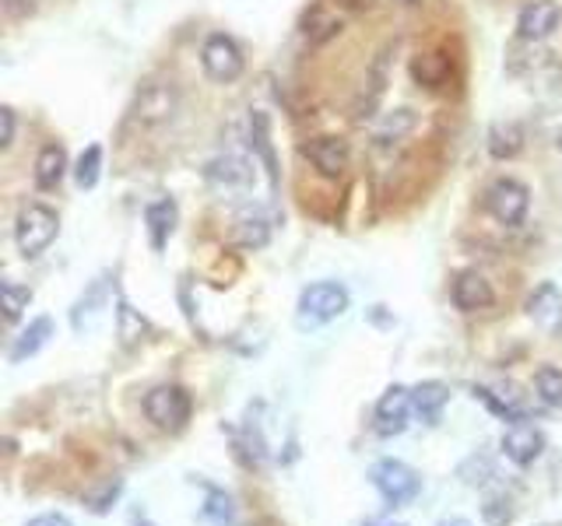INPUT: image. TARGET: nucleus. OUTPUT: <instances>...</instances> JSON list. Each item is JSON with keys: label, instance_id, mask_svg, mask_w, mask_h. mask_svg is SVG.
<instances>
[{"label": "nucleus", "instance_id": "1", "mask_svg": "<svg viewBox=\"0 0 562 526\" xmlns=\"http://www.w3.org/2000/svg\"><path fill=\"white\" fill-rule=\"evenodd\" d=\"M345 309H349V289H345V284L317 281V284H309V289H303L295 320H300L303 330H317V327L334 323L338 316H345Z\"/></svg>", "mask_w": 562, "mask_h": 526}, {"label": "nucleus", "instance_id": "2", "mask_svg": "<svg viewBox=\"0 0 562 526\" xmlns=\"http://www.w3.org/2000/svg\"><path fill=\"white\" fill-rule=\"evenodd\" d=\"M60 232V218L53 207L46 204H25L14 225V238H19L22 257H39L42 249L53 246V238Z\"/></svg>", "mask_w": 562, "mask_h": 526}, {"label": "nucleus", "instance_id": "3", "mask_svg": "<svg viewBox=\"0 0 562 526\" xmlns=\"http://www.w3.org/2000/svg\"><path fill=\"white\" fill-rule=\"evenodd\" d=\"M191 411H194V401L191 393L176 382H166V387H155L148 396H145V414L155 428H162V432H180V428L191 421Z\"/></svg>", "mask_w": 562, "mask_h": 526}, {"label": "nucleus", "instance_id": "4", "mask_svg": "<svg viewBox=\"0 0 562 526\" xmlns=\"http://www.w3.org/2000/svg\"><path fill=\"white\" fill-rule=\"evenodd\" d=\"M527 207H530V189L521 180H510V175H503V180H496L486 189V211L506 229L524 225Z\"/></svg>", "mask_w": 562, "mask_h": 526}, {"label": "nucleus", "instance_id": "5", "mask_svg": "<svg viewBox=\"0 0 562 526\" xmlns=\"http://www.w3.org/2000/svg\"><path fill=\"white\" fill-rule=\"evenodd\" d=\"M180 109V88L173 82H148L140 85L134 99V120L140 126H162L176 117Z\"/></svg>", "mask_w": 562, "mask_h": 526}, {"label": "nucleus", "instance_id": "6", "mask_svg": "<svg viewBox=\"0 0 562 526\" xmlns=\"http://www.w3.org/2000/svg\"><path fill=\"white\" fill-rule=\"evenodd\" d=\"M369 477L390 505H408L422 491V477L408 464H401V460H380Z\"/></svg>", "mask_w": 562, "mask_h": 526}, {"label": "nucleus", "instance_id": "7", "mask_svg": "<svg viewBox=\"0 0 562 526\" xmlns=\"http://www.w3.org/2000/svg\"><path fill=\"white\" fill-rule=\"evenodd\" d=\"M200 68H205L211 82L229 85L243 74V50L236 46V39L215 32V36L205 39V50H200Z\"/></svg>", "mask_w": 562, "mask_h": 526}, {"label": "nucleus", "instance_id": "8", "mask_svg": "<svg viewBox=\"0 0 562 526\" xmlns=\"http://www.w3.org/2000/svg\"><path fill=\"white\" fill-rule=\"evenodd\" d=\"M303 155L309 158V166H314L323 180H341L352 162V151H349V140L345 137H334V134H323V137H314L309 145H303Z\"/></svg>", "mask_w": 562, "mask_h": 526}, {"label": "nucleus", "instance_id": "9", "mask_svg": "<svg viewBox=\"0 0 562 526\" xmlns=\"http://www.w3.org/2000/svg\"><path fill=\"white\" fill-rule=\"evenodd\" d=\"M562 25V8L555 0H530L517 19V36L524 42H541L555 36V28Z\"/></svg>", "mask_w": 562, "mask_h": 526}, {"label": "nucleus", "instance_id": "10", "mask_svg": "<svg viewBox=\"0 0 562 526\" xmlns=\"http://www.w3.org/2000/svg\"><path fill=\"white\" fill-rule=\"evenodd\" d=\"M412 390L404 387H390L380 404H377V432L380 436H401L404 428H408V418H412Z\"/></svg>", "mask_w": 562, "mask_h": 526}, {"label": "nucleus", "instance_id": "11", "mask_svg": "<svg viewBox=\"0 0 562 526\" xmlns=\"http://www.w3.org/2000/svg\"><path fill=\"white\" fill-rule=\"evenodd\" d=\"M541 450H545L541 428L527 425V421H513V425L506 428V436H503V453H506V460H513L517 467L535 464V460L541 456Z\"/></svg>", "mask_w": 562, "mask_h": 526}, {"label": "nucleus", "instance_id": "12", "mask_svg": "<svg viewBox=\"0 0 562 526\" xmlns=\"http://www.w3.org/2000/svg\"><path fill=\"white\" fill-rule=\"evenodd\" d=\"M527 316L535 320L538 330L545 333H562V292L552 281H545L541 289H535V295L527 298Z\"/></svg>", "mask_w": 562, "mask_h": 526}, {"label": "nucleus", "instance_id": "13", "mask_svg": "<svg viewBox=\"0 0 562 526\" xmlns=\"http://www.w3.org/2000/svg\"><path fill=\"white\" fill-rule=\"evenodd\" d=\"M205 180L225 189H243L254 183V162L243 155H218L205 166Z\"/></svg>", "mask_w": 562, "mask_h": 526}, {"label": "nucleus", "instance_id": "14", "mask_svg": "<svg viewBox=\"0 0 562 526\" xmlns=\"http://www.w3.org/2000/svg\"><path fill=\"white\" fill-rule=\"evenodd\" d=\"M496 302V292L486 274H478V270H464L454 281V306L464 309V313H478V309H489Z\"/></svg>", "mask_w": 562, "mask_h": 526}, {"label": "nucleus", "instance_id": "15", "mask_svg": "<svg viewBox=\"0 0 562 526\" xmlns=\"http://www.w3.org/2000/svg\"><path fill=\"white\" fill-rule=\"evenodd\" d=\"M475 396L478 401H486L492 414H499V418H506V421H524L527 414H530V404H527V396L513 387V382H506L503 393H496L489 387H475Z\"/></svg>", "mask_w": 562, "mask_h": 526}, {"label": "nucleus", "instance_id": "16", "mask_svg": "<svg viewBox=\"0 0 562 526\" xmlns=\"http://www.w3.org/2000/svg\"><path fill=\"white\" fill-rule=\"evenodd\" d=\"M450 401V390L443 382H422V387L412 390V407L426 425H436L443 418V407Z\"/></svg>", "mask_w": 562, "mask_h": 526}, {"label": "nucleus", "instance_id": "17", "mask_svg": "<svg viewBox=\"0 0 562 526\" xmlns=\"http://www.w3.org/2000/svg\"><path fill=\"white\" fill-rule=\"evenodd\" d=\"M176 218H180V211H176V204L169 200V197L148 204L145 225H148V235H151V246H155V249H166L169 235H173V229H176Z\"/></svg>", "mask_w": 562, "mask_h": 526}, {"label": "nucleus", "instance_id": "18", "mask_svg": "<svg viewBox=\"0 0 562 526\" xmlns=\"http://www.w3.org/2000/svg\"><path fill=\"white\" fill-rule=\"evenodd\" d=\"M68 175V151L60 145H46L36 158V186L57 189Z\"/></svg>", "mask_w": 562, "mask_h": 526}, {"label": "nucleus", "instance_id": "19", "mask_svg": "<svg viewBox=\"0 0 562 526\" xmlns=\"http://www.w3.org/2000/svg\"><path fill=\"white\" fill-rule=\"evenodd\" d=\"M53 338V320L50 316H39V320H33L25 330H22V338L11 344V351H8V358L19 365V362H25V358H33L36 351Z\"/></svg>", "mask_w": 562, "mask_h": 526}, {"label": "nucleus", "instance_id": "20", "mask_svg": "<svg viewBox=\"0 0 562 526\" xmlns=\"http://www.w3.org/2000/svg\"><path fill=\"white\" fill-rule=\"evenodd\" d=\"M524 140H527V134H524L521 123H513V120L510 123H496L489 131V155L503 162V158H513V155L524 151Z\"/></svg>", "mask_w": 562, "mask_h": 526}, {"label": "nucleus", "instance_id": "21", "mask_svg": "<svg viewBox=\"0 0 562 526\" xmlns=\"http://www.w3.org/2000/svg\"><path fill=\"white\" fill-rule=\"evenodd\" d=\"M412 77L422 88H443L450 77V60L447 53H418L412 60Z\"/></svg>", "mask_w": 562, "mask_h": 526}, {"label": "nucleus", "instance_id": "22", "mask_svg": "<svg viewBox=\"0 0 562 526\" xmlns=\"http://www.w3.org/2000/svg\"><path fill=\"white\" fill-rule=\"evenodd\" d=\"M249 140H254L260 162H264V169H268V175H271V189H278V158H274V151H271L268 117H264V113H254V120H249Z\"/></svg>", "mask_w": 562, "mask_h": 526}, {"label": "nucleus", "instance_id": "23", "mask_svg": "<svg viewBox=\"0 0 562 526\" xmlns=\"http://www.w3.org/2000/svg\"><path fill=\"white\" fill-rule=\"evenodd\" d=\"M412 126H415L412 109H394V113H387L377 131H372V140H377V145H394V140H401Z\"/></svg>", "mask_w": 562, "mask_h": 526}, {"label": "nucleus", "instance_id": "24", "mask_svg": "<svg viewBox=\"0 0 562 526\" xmlns=\"http://www.w3.org/2000/svg\"><path fill=\"white\" fill-rule=\"evenodd\" d=\"M306 39L314 42V46H320V42H327V39H334L338 32H341V19L338 14H331L327 8H314L306 14Z\"/></svg>", "mask_w": 562, "mask_h": 526}, {"label": "nucleus", "instance_id": "25", "mask_svg": "<svg viewBox=\"0 0 562 526\" xmlns=\"http://www.w3.org/2000/svg\"><path fill=\"white\" fill-rule=\"evenodd\" d=\"M271 243V225L260 215H246L236 225V246L243 249H264Z\"/></svg>", "mask_w": 562, "mask_h": 526}, {"label": "nucleus", "instance_id": "26", "mask_svg": "<svg viewBox=\"0 0 562 526\" xmlns=\"http://www.w3.org/2000/svg\"><path fill=\"white\" fill-rule=\"evenodd\" d=\"M28 306H33V289H25V284H14V281L0 284V309H4V320L8 323L22 320V313Z\"/></svg>", "mask_w": 562, "mask_h": 526}, {"label": "nucleus", "instance_id": "27", "mask_svg": "<svg viewBox=\"0 0 562 526\" xmlns=\"http://www.w3.org/2000/svg\"><path fill=\"white\" fill-rule=\"evenodd\" d=\"M117 320H120V341H123V347H134V344H140L151 333L148 320H140V316L127 306V302H120V306H117Z\"/></svg>", "mask_w": 562, "mask_h": 526}, {"label": "nucleus", "instance_id": "28", "mask_svg": "<svg viewBox=\"0 0 562 526\" xmlns=\"http://www.w3.org/2000/svg\"><path fill=\"white\" fill-rule=\"evenodd\" d=\"M99 175H102V148L88 145L82 151V158H77V166H74V183L82 186V189H91V186L99 183Z\"/></svg>", "mask_w": 562, "mask_h": 526}, {"label": "nucleus", "instance_id": "29", "mask_svg": "<svg viewBox=\"0 0 562 526\" xmlns=\"http://www.w3.org/2000/svg\"><path fill=\"white\" fill-rule=\"evenodd\" d=\"M535 387H538V396L549 407H562V369H541L538 379H535Z\"/></svg>", "mask_w": 562, "mask_h": 526}, {"label": "nucleus", "instance_id": "30", "mask_svg": "<svg viewBox=\"0 0 562 526\" xmlns=\"http://www.w3.org/2000/svg\"><path fill=\"white\" fill-rule=\"evenodd\" d=\"M200 513H205V519H211L215 526H229L232 523V499L225 496V491L208 488V505L200 509Z\"/></svg>", "mask_w": 562, "mask_h": 526}, {"label": "nucleus", "instance_id": "31", "mask_svg": "<svg viewBox=\"0 0 562 526\" xmlns=\"http://www.w3.org/2000/svg\"><path fill=\"white\" fill-rule=\"evenodd\" d=\"M117 496H120V481H106L99 491H88L85 505L91 509V513H106V509L117 502Z\"/></svg>", "mask_w": 562, "mask_h": 526}, {"label": "nucleus", "instance_id": "32", "mask_svg": "<svg viewBox=\"0 0 562 526\" xmlns=\"http://www.w3.org/2000/svg\"><path fill=\"white\" fill-rule=\"evenodd\" d=\"M481 513H486V519L492 526H506L513 519V509H510V499L506 496H489L486 505H481Z\"/></svg>", "mask_w": 562, "mask_h": 526}, {"label": "nucleus", "instance_id": "33", "mask_svg": "<svg viewBox=\"0 0 562 526\" xmlns=\"http://www.w3.org/2000/svg\"><path fill=\"white\" fill-rule=\"evenodd\" d=\"M0 8H4L8 19H28V14H33L39 4H36V0H0Z\"/></svg>", "mask_w": 562, "mask_h": 526}, {"label": "nucleus", "instance_id": "34", "mask_svg": "<svg viewBox=\"0 0 562 526\" xmlns=\"http://www.w3.org/2000/svg\"><path fill=\"white\" fill-rule=\"evenodd\" d=\"M11 140H14V109L4 106L0 109V151L11 148Z\"/></svg>", "mask_w": 562, "mask_h": 526}, {"label": "nucleus", "instance_id": "35", "mask_svg": "<svg viewBox=\"0 0 562 526\" xmlns=\"http://www.w3.org/2000/svg\"><path fill=\"white\" fill-rule=\"evenodd\" d=\"M28 526H71L68 516H57V513H46V516H36Z\"/></svg>", "mask_w": 562, "mask_h": 526}, {"label": "nucleus", "instance_id": "36", "mask_svg": "<svg viewBox=\"0 0 562 526\" xmlns=\"http://www.w3.org/2000/svg\"><path fill=\"white\" fill-rule=\"evenodd\" d=\"M440 526H472V523H467V519H443Z\"/></svg>", "mask_w": 562, "mask_h": 526}, {"label": "nucleus", "instance_id": "37", "mask_svg": "<svg viewBox=\"0 0 562 526\" xmlns=\"http://www.w3.org/2000/svg\"><path fill=\"white\" fill-rule=\"evenodd\" d=\"M398 4H418V0H398Z\"/></svg>", "mask_w": 562, "mask_h": 526}]
</instances>
